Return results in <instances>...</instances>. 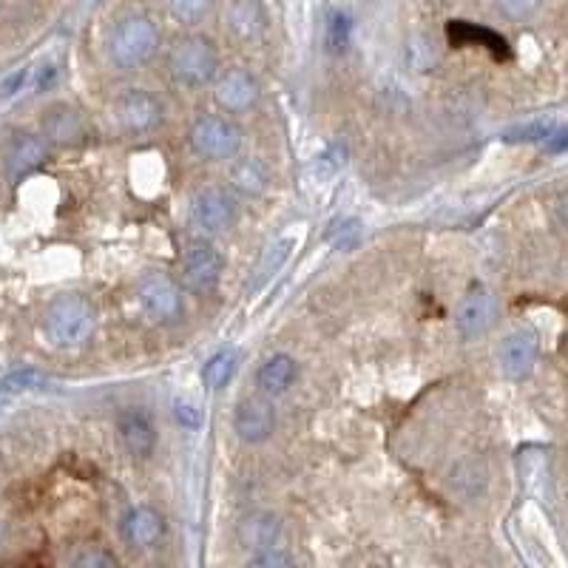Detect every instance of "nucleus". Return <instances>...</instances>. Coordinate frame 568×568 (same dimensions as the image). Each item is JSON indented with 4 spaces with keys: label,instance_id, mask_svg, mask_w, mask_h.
Segmentation results:
<instances>
[{
    "label": "nucleus",
    "instance_id": "f257e3e1",
    "mask_svg": "<svg viewBox=\"0 0 568 568\" xmlns=\"http://www.w3.org/2000/svg\"><path fill=\"white\" fill-rule=\"evenodd\" d=\"M160 52V29L148 15H128L108 37L111 63L120 69H140Z\"/></svg>",
    "mask_w": 568,
    "mask_h": 568
},
{
    "label": "nucleus",
    "instance_id": "f03ea898",
    "mask_svg": "<svg viewBox=\"0 0 568 568\" xmlns=\"http://www.w3.org/2000/svg\"><path fill=\"white\" fill-rule=\"evenodd\" d=\"M43 327H46V336L52 338L57 347H80L94 333L97 313L89 299H83L77 293H63L49 304V310L43 316Z\"/></svg>",
    "mask_w": 568,
    "mask_h": 568
},
{
    "label": "nucleus",
    "instance_id": "7ed1b4c3",
    "mask_svg": "<svg viewBox=\"0 0 568 568\" xmlns=\"http://www.w3.org/2000/svg\"><path fill=\"white\" fill-rule=\"evenodd\" d=\"M216 66H219L216 46L205 35H182L179 40H174V46L168 52L171 77L179 86H188V89L211 83Z\"/></svg>",
    "mask_w": 568,
    "mask_h": 568
},
{
    "label": "nucleus",
    "instance_id": "20e7f679",
    "mask_svg": "<svg viewBox=\"0 0 568 568\" xmlns=\"http://www.w3.org/2000/svg\"><path fill=\"white\" fill-rule=\"evenodd\" d=\"M188 142L202 160H233L242 148V128L219 114H205L191 125Z\"/></svg>",
    "mask_w": 568,
    "mask_h": 568
},
{
    "label": "nucleus",
    "instance_id": "39448f33",
    "mask_svg": "<svg viewBox=\"0 0 568 568\" xmlns=\"http://www.w3.org/2000/svg\"><path fill=\"white\" fill-rule=\"evenodd\" d=\"M137 302L145 319H151L154 324H171L182 313V293L177 282L162 273H151L142 279L137 287Z\"/></svg>",
    "mask_w": 568,
    "mask_h": 568
},
{
    "label": "nucleus",
    "instance_id": "423d86ee",
    "mask_svg": "<svg viewBox=\"0 0 568 568\" xmlns=\"http://www.w3.org/2000/svg\"><path fill=\"white\" fill-rule=\"evenodd\" d=\"M191 222L202 233H225L236 222V199L231 191L211 185L202 188L191 202Z\"/></svg>",
    "mask_w": 568,
    "mask_h": 568
},
{
    "label": "nucleus",
    "instance_id": "0eeeda50",
    "mask_svg": "<svg viewBox=\"0 0 568 568\" xmlns=\"http://www.w3.org/2000/svg\"><path fill=\"white\" fill-rule=\"evenodd\" d=\"M117 120L131 134H151L165 120V108H162L157 94L131 89L117 100Z\"/></svg>",
    "mask_w": 568,
    "mask_h": 568
},
{
    "label": "nucleus",
    "instance_id": "6e6552de",
    "mask_svg": "<svg viewBox=\"0 0 568 568\" xmlns=\"http://www.w3.org/2000/svg\"><path fill=\"white\" fill-rule=\"evenodd\" d=\"M222 270H225V259L208 242L188 245L185 256H182V279L194 293H211L222 279Z\"/></svg>",
    "mask_w": 568,
    "mask_h": 568
},
{
    "label": "nucleus",
    "instance_id": "1a4fd4ad",
    "mask_svg": "<svg viewBox=\"0 0 568 568\" xmlns=\"http://www.w3.org/2000/svg\"><path fill=\"white\" fill-rule=\"evenodd\" d=\"M233 429L245 444H265L276 429V409L267 398H245L233 412Z\"/></svg>",
    "mask_w": 568,
    "mask_h": 568
},
{
    "label": "nucleus",
    "instance_id": "9d476101",
    "mask_svg": "<svg viewBox=\"0 0 568 568\" xmlns=\"http://www.w3.org/2000/svg\"><path fill=\"white\" fill-rule=\"evenodd\" d=\"M256 97H259V86L253 80V74L245 69L222 71L213 83V100L228 114H242L253 108Z\"/></svg>",
    "mask_w": 568,
    "mask_h": 568
},
{
    "label": "nucleus",
    "instance_id": "9b49d317",
    "mask_svg": "<svg viewBox=\"0 0 568 568\" xmlns=\"http://www.w3.org/2000/svg\"><path fill=\"white\" fill-rule=\"evenodd\" d=\"M282 537V520L273 512H265V509H256V512H248V515L239 517L236 523V540L239 546H245L248 551H267L276 549Z\"/></svg>",
    "mask_w": 568,
    "mask_h": 568
},
{
    "label": "nucleus",
    "instance_id": "f8f14e48",
    "mask_svg": "<svg viewBox=\"0 0 568 568\" xmlns=\"http://www.w3.org/2000/svg\"><path fill=\"white\" fill-rule=\"evenodd\" d=\"M497 304L492 299L489 290L483 287H472L463 296L461 307H458V333L463 338H478L483 336L492 324H495Z\"/></svg>",
    "mask_w": 568,
    "mask_h": 568
},
{
    "label": "nucleus",
    "instance_id": "ddd939ff",
    "mask_svg": "<svg viewBox=\"0 0 568 568\" xmlns=\"http://www.w3.org/2000/svg\"><path fill=\"white\" fill-rule=\"evenodd\" d=\"M537 353H540V347H537L534 333H529V330L512 333V336L503 338V344H500V370H503L506 378L520 381V378H526L534 370Z\"/></svg>",
    "mask_w": 568,
    "mask_h": 568
},
{
    "label": "nucleus",
    "instance_id": "4468645a",
    "mask_svg": "<svg viewBox=\"0 0 568 568\" xmlns=\"http://www.w3.org/2000/svg\"><path fill=\"white\" fill-rule=\"evenodd\" d=\"M120 438H123V446L137 458V461H145L154 446H157V429H154V421L148 418V412L142 409H128L120 415Z\"/></svg>",
    "mask_w": 568,
    "mask_h": 568
},
{
    "label": "nucleus",
    "instance_id": "2eb2a0df",
    "mask_svg": "<svg viewBox=\"0 0 568 568\" xmlns=\"http://www.w3.org/2000/svg\"><path fill=\"white\" fill-rule=\"evenodd\" d=\"M125 540L137 549H151L165 537V517L154 506H137L123 520Z\"/></svg>",
    "mask_w": 568,
    "mask_h": 568
},
{
    "label": "nucleus",
    "instance_id": "dca6fc26",
    "mask_svg": "<svg viewBox=\"0 0 568 568\" xmlns=\"http://www.w3.org/2000/svg\"><path fill=\"white\" fill-rule=\"evenodd\" d=\"M43 134L54 145H77L86 137V128L74 108L52 106L43 114Z\"/></svg>",
    "mask_w": 568,
    "mask_h": 568
},
{
    "label": "nucleus",
    "instance_id": "f3484780",
    "mask_svg": "<svg viewBox=\"0 0 568 568\" xmlns=\"http://www.w3.org/2000/svg\"><path fill=\"white\" fill-rule=\"evenodd\" d=\"M296 381H299V364H296V358H290L287 353L270 355L265 364L259 367V375H256V384L265 395H282Z\"/></svg>",
    "mask_w": 568,
    "mask_h": 568
},
{
    "label": "nucleus",
    "instance_id": "a211bd4d",
    "mask_svg": "<svg viewBox=\"0 0 568 568\" xmlns=\"http://www.w3.org/2000/svg\"><path fill=\"white\" fill-rule=\"evenodd\" d=\"M446 35H449V43H452V46H469V43H475V46H486L489 52L495 54L497 60H506V57H509V43L497 35V32H492V29L472 26V23H458V20H455V23H449Z\"/></svg>",
    "mask_w": 568,
    "mask_h": 568
},
{
    "label": "nucleus",
    "instance_id": "6ab92c4d",
    "mask_svg": "<svg viewBox=\"0 0 568 568\" xmlns=\"http://www.w3.org/2000/svg\"><path fill=\"white\" fill-rule=\"evenodd\" d=\"M46 160V145L37 140V137H20L15 145L9 148V157H6V171L9 177L20 179L26 174H32L35 168H40Z\"/></svg>",
    "mask_w": 568,
    "mask_h": 568
},
{
    "label": "nucleus",
    "instance_id": "aec40b11",
    "mask_svg": "<svg viewBox=\"0 0 568 568\" xmlns=\"http://www.w3.org/2000/svg\"><path fill=\"white\" fill-rule=\"evenodd\" d=\"M228 26L236 37L242 40H253L265 32V12L259 6V0H236L231 3L228 12Z\"/></svg>",
    "mask_w": 568,
    "mask_h": 568
},
{
    "label": "nucleus",
    "instance_id": "412c9836",
    "mask_svg": "<svg viewBox=\"0 0 568 568\" xmlns=\"http://www.w3.org/2000/svg\"><path fill=\"white\" fill-rule=\"evenodd\" d=\"M267 182H270V174H267V168L259 160H239L231 168V185L239 194H265Z\"/></svg>",
    "mask_w": 568,
    "mask_h": 568
},
{
    "label": "nucleus",
    "instance_id": "4be33fe9",
    "mask_svg": "<svg viewBox=\"0 0 568 568\" xmlns=\"http://www.w3.org/2000/svg\"><path fill=\"white\" fill-rule=\"evenodd\" d=\"M233 375H236V353H233V350H219V353H213L211 358L205 361V367H202V384L211 392H219L231 384Z\"/></svg>",
    "mask_w": 568,
    "mask_h": 568
},
{
    "label": "nucleus",
    "instance_id": "5701e85b",
    "mask_svg": "<svg viewBox=\"0 0 568 568\" xmlns=\"http://www.w3.org/2000/svg\"><path fill=\"white\" fill-rule=\"evenodd\" d=\"M350 35H353V20L347 12L333 9L324 23V49L330 54H344L350 49Z\"/></svg>",
    "mask_w": 568,
    "mask_h": 568
},
{
    "label": "nucleus",
    "instance_id": "b1692460",
    "mask_svg": "<svg viewBox=\"0 0 568 568\" xmlns=\"http://www.w3.org/2000/svg\"><path fill=\"white\" fill-rule=\"evenodd\" d=\"M49 387V378L40 373V370H12L9 375L0 378V395H18V392H35L46 390Z\"/></svg>",
    "mask_w": 568,
    "mask_h": 568
},
{
    "label": "nucleus",
    "instance_id": "393cba45",
    "mask_svg": "<svg viewBox=\"0 0 568 568\" xmlns=\"http://www.w3.org/2000/svg\"><path fill=\"white\" fill-rule=\"evenodd\" d=\"M290 250H293V242L290 239H282V242H273L270 248L262 253V259H259V267H256V273H253V282L256 284H265L270 282L276 273H279V267L284 265V259L290 256Z\"/></svg>",
    "mask_w": 568,
    "mask_h": 568
},
{
    "label": "nucleus",
    "instance_id": "a878e982",
    "mask_svg": "<svg viewBox=\"0 0 568 568\" xmlns=\"http://www.w3.org/2000/svg\"><path fill=\"white\" fill-rule=\"evenodd\" d=\"M449 483H452V489L461 492V495L466 497L478 495V492H483V486H486V472L480 469L478 463L461 461L455 466V472H452Z\"/></svg>",
    "mask_w": 568,
    "mask_h": 568
},
{
    "label": "nucleus",
    "instance_id": "bb28decb",
    "mask_svg": "<svg viewBox=\"0 0 568 568\" xmlns=\"http://www.w3.org/2000/svg\"><path fill=\"white\" fill-rule=\"evenodd\" d=\"M557 134V123L554 120H532V123L515 125L503 134V140L512 145H523V142H543L551 140Z\"/></svg>",
    "mask_w": 568,
    "mask_h": 568
},
{
    "label": "nucleus",
    "instance_id": "cd10ccee",
    "mask_svg": "<svg viewBox=\"0 0 568 568\" xmlns=\"http://www.w3.org/2000/svg\"><path fill=\"white\" fill-rule=\"evenodd\" d=\"M213 0H168L171 18L182 26H199L202 20L211 15Z\"/></svg>",
    "mask_w": 568,
    "mask_h": 568
},
{
    "label": "nucleus",
    "instance_id": "c85d7f7f",
    "mask_svg": "<svg viewBox=\"0 0 568 568\" xmlns=\"http://www.w3.org/2000/svg\"><path fill=\"white\" fill-rule=\"evenodd\" d=\"M364 236V225L358 219H341L330 231H327V242L338 250H353Z\"/></svg>",
    "mask_w": 568,
    "mask_h": 568
},
{
    "label": "nucleus",
    "instance_id": "c756f323",
    "mask_svg": "<svg viewBox=\"0 0 568 568\" xmlns=\"http://www.w3.org/2000/svg\"><path fill=\"white\" fill-rule=\"evenodd\" d=\"M71 568H120V563H117V557L108 549H103V546H89V549L77 551Z\"/></svg>",
    "mask_w": 568,
    "mask_h": 568
},
{
    "label": "nucleus",
    "instance_id": "7c9ffc66",
    "mask_svg": "<svg viewBox=\"0 0 568 568\" xmlns=\"http://www.w3.org/2000/svg\"><path fill=\"white\" fill-rule=\"evenodd\" d=\"M248 568H296V560L282 549L256 551L248 560Z\"/></svg>",
    "mask_w": 568,
    "mask_h": 568
},
{
    "label": "nucleus",
    "instance_id": "2f4dec72",
    "mask_svg": "<svg viewBox=\"0 0 568 568\" xmlns=\"http://www.w3.org/2000/svg\"><path fill=\"white\" fill-rule=\"evenodd\" d=\"M347 160H350L347 145L344 142H333V145L324 148V154L319 157V168L324 171V177H330V174L341 171V165H347Z\"/></svg>",
    "mask_w": 568,
    "mask_h": 568
},
{
    "label": "nucleus",
    "instance_id": "473e14b6",
    "mask_svg": "<svg viewBox=\"0 0 568 568\" xmlns=\"http://www.w3.org/2000/svg\"><path fill=\"white\" fill-rule=\"evenodd\" d=\"M497 9L509 20H526L532 18L534 12L540 9L543 0H495Z\"/></svg>",
    "mask_w": 568,
    "mask_h": 568
},
{
    "label": "nucleus",
    "instance_id": "72a5a7b5",
    "mask_svg": "<svg viewBox=\"0 0 568 568\" xmlns=\"http://www.w3.org/2000/svg\"><path fill=\"white\" fill-rule=\"evenodd\" d=\"M26 80H29V69L12 71L6 80H0V97H3V100H6V97H15V94L26 86Z\"/></svg>",
    "mask_w": 568,
    "mask_h": 568
},
{
    "label": "nucleus",
    "instance_id": "f704fd0d",
    "mask_svg": "<svg viewBox=\"0 0 568 568\" xmlns=\"http://www.w3.org/2000/svg\"><path fill=\"white\" fill-rule=\"evenodd\" d=\"M177 421L182 426H188V429H196V426L202 424V415H199V409H196V407H188V404H177Z\"/></svg>",
    "mask_w": 568,
    "mask_h": 568
},
{
    "label": "nucleus",
    "instance_id": "c9c22d12",
    "mask_svg": "<svg viewBox=\"0 0 568 568\" xmlns=\"http://www.w3.org/2000/svg\"><path fill=\"white\" fill-rule=\"evenodd\" d=\"M546 148H549V154H560V151H568V131H560V134H554Z\"/></svg>",
    "mask_w": 568,
    "mask_h": 568
},
{
    "label": "nucleus",
    "instance_id": "e433bc0d",
    "mask_svg": "<svg viewBox=\"0 0 568 568\" xmlns=\"http://www.w3.org/2000/svg\"><path fill=\"white\" fill-rule=\"evenodd\" d=\"M52 83H54V66H43V69H40V74H37L35 89H37V91L49 89Z\"/></svg>",
    "mask_w": 568,
    "mask_h": 568
},
{
    "label": "nucleus",
    "instance_id": "4c0bfd02",
    "mask_svg": "<svg viewBox=\"0 0 568 568\" xmlns=\"http://www.w3.org/2000/svg\"><path fill=\"white\" fill-rule=\"evenodd\" d=\"M0 568H37L35 563H20V560H9V563H0Z\"/></svg>",
    "mask_w": 568,
    "mask_h": 568
}]
</instances>
